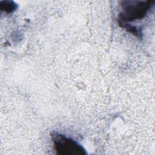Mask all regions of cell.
<instances>
[{
	"label": "cell",
	"instance_id": "obj_2",
	"mask_svg": "<svg viewBox=\"0 0 155 155\" xmlns=\"http://www.w3.org/2000/svg\"><path fill=\"white\" fill-rule=\"evenodd\" d=\"M53 146L56 153L59 155H85V148L74 140L58 133L51 134Z\"/></svg>",
	"mask_w": 155,
	"mask_h": 155
},
{
	"label": "cell",
	"instance_id": "obj_3",
	"mask_svg": "<svg viewBox=\"0 0 155 155\" xmlns=\"http://www.w3.org/2000/svg\"><path fill=\"white\" fill-rule=\"evenodd\" d=\"M18 8V5L12 1H0V8L2 11L10 13L15 11Z\"/></svg>",
	"mask_w": 155,
	"mask_h": 155
},
{
	"label": "cell",
	"instance_id": "obj_1",
	"mask_svg": "<svg viewBox=\"0 0 155 155\" xmlns=\"http://www.w3.org/2000/svg\"><path fill=\"white\" fill-rule=\"evenodd\" d=\"M154 2V1H122V11L119 16V24H128L129 22L142 19L153 7Z\"/></svg>",
	"mask_w": 155,
	"mask_h": 155
}]
</instances>
